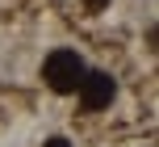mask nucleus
<instances>
[{
	"label": "nucleus",
	"instance_id": "obj_1",
	"mask_svg": "<svg viewBox=\"0 0 159 147\" xmlns=\"http://www.w3.org/2000/svg\"><path fill=\"white\" fill-rule=\"evenodd\" d=\"M42 76L55 92H75L80 80H84V59L75 50H50L46 63H42Z\"/></svg>",
	"mask_w": 159,
	"mask_h": 147
},
{
	"label": "nucleus",
	"instance_id": "obj_2",
	"mask_svg": "<svg viewBox=\"0 0 159 147\" xmlns=\"http://www.w3.org/2000/svg\"><path fill=\"white\" fill-rule=\"evenodd\" d=\"M113 97H117V80L109 72H84V80H80V105L84 109H109Z\"/></svg>",
	"mask_w": 159,
	"mask_h": 147
},
{
	"label": "nucleus",
	"instance_id": "obj_3",
	"mask_svg": "<svg viewBox=\"0 0 159 147\" xmlns=\"http://www.w3.org/2000/svg\"><path fill=\"white\" fill-rule=\"evenodd\" d=\"M84 8L88 13H101V8H109V0H84Z\"/></svg>",
	"mask_w": 159,
	"mask_h": 147
},
{
	"label": "nucleus",
	"instance_id": "obj_4",
	"mask_svg": "<svg viewBox=\"0 0 159 147\" xmlns=\"http://www.w3.org/2000/svg\"><path fill=\"white\" fill-rule=\"evenodd\" d=\"M42 147H71V143H67L63 135H55V139H46V143H42Z\"/></svg>",
	"mask_w": 159,
	"mask_h": 147
}]
</instances>
